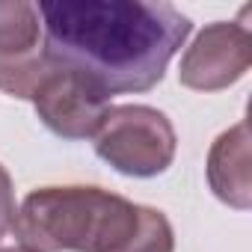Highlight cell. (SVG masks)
<instances>
[{
  "mask_svg": "<svg viewBox=\"0 0 252 252\" xmlns=\"http://www.w3.org/2000/svg\"><path fill=\"white\" fill-rule=\"evenodd\" d=\"M143 205L104 187H39L15 217V234L39 252H125Z\"/></svg>",
  "mask_w": 252,
  "mask_h": 252,
  "instance_id": "cell-2",
  "label": "cell"
},
{
  "mask_svg": "<svg viewBox=\"0 0 252 252\" xmlns=\"http://www.w3.org/2000/svg\"><path fill=\"white\" fill-rule=\"evenodd\" d=\"M42 125L63 140H89L110 110V95L86 74L54 63L51 74L33 95Z\"/></svg>",
  "mask_w": 252,
  "mask_h": 252,
  "instance_id": "cell-5",
  "label": "cell"
},
{
  "mask_svg": "<svg viewBox=\"0 0 252 252\" xmlns=\"http://www.w3.org/2000/svg\"><path fill=\"white\" fill-rule=\"evenodd\" d=\"M125 252H175V234L172 225L166 220L163 211L143 205V217H140V228L131 237Z\"/></svg>",
  "mask_w": 252,
  "mask_h": 252,
  "instance_id": "cell-8",
  "label": "cell"
},
{
  "mask_svg": "<svg viewBox=\"0 0 252 252\" xmlns=\"http://www.w3.org/2000/svg\"><path fill=\"white\" fill-rule=\"evenodd\" d=\"M252 65V36L246 24H208L181 57L178 80L196 92H217L237 83Z\"/></svg>",
  "mask_w": 252,
  "mask_h": 252,
  "instance_id": "cell-6",
  "label": "cell"
},
{
  "mask_svg": "<svg viewBox=\"0 0 252 252\" xmlns=\"http://www.w3.org/2000/svg\"><path fill=\"white\" fill-rule=\"evenodd\" d=\"M36 9L48 57L92 77L107 95L158 86L193 30L172 3L45 0Z\"/></svg>",
  "mask_w": 252,
  "mask_h": 252,
  "instance_id": "cell-1",
  "label": "cell"
},
{
  "mask_svg": "<svg viewBox=\"0 0 252 252\" xmlns=\"http://www.w3.org/2000/svg\"><path fill=\"white\" fill-rule=\"evenodd\" d=\"M0 252H39V249H30V246H0Z\"/></svg>",
  "mask_w": 252,
  "mask_h": 252,
  "instance_id": "cell-10",
  "label": "cell"
},
{
  "mask_svg": "<svg viewBox=\"0 0 252 252\" xmlns=\"http://www.w3.org/2000/svg\"><path fill=\"white\" fill-rule=\"evenodd\" d=\"M15 190H12V178L6 172V166H0V243L6 240L9 231H15Z\"/></svg>",
  "mask_w": 252,
  "mask_h": 252,
  "instance_id": "cell-9",
  "label": "cell"
},
{
  "mask_svg": "<svg viewBox=\"0 0 252 252\" xmlns=\"http://www.w3.org/2000/svg\"><path fill=\"white\" fill-rule=\"evenodd\" d=\"M175 128L158 107L122 104L110 107L95 134V155L116 172L131 178H152L175 160Z\"/></svg>",
  "mask_w": 252,
  "mask_h": 252,
  "instance_id": "cell-3",
  "label": "cell"
},
{
  "mask_svg": "<svg viewBox=\"0 0 252 252\" xmlns=\"http://www.w3.org/2000/svg\"><path fill=\"white\" fill-rule=\"evenodd\" d=\"M51 68L36 3L0 0V92L33 101Z\"/></svg>",
  "mask_w": 252,
  "mask_h": 252,
  "instance_id": "cell-4",
  "label": "cell"
},
{
  "mask_svg": "<svg viewBox=\"0 0 252 252\" xmlns=\"http://www.w3.org/2000/svg\"><path fill=\"white\" fill-rule=\"evenodd\" d=\"M208 184L214 196L228 208H252V155L246 122H237L214 140L208 152Z\"/></svg>",
  "mask_w": 252,
  "mask_h": 252,
  "instance_id": "cell-7",
  "label": "cell"
}]
</instances>
